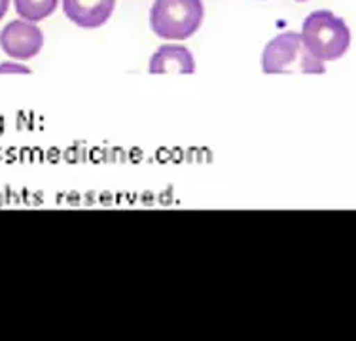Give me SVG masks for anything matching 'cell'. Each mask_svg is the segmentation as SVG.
I'll return each mask as SVG.
<instances>
[{
	"instance_id": "1",
	"label": "cell",
	"mask_w": 356,
	"mask_h": 341,
	"mask_svg": "<svg viewBox=\"0 0 356 341\" xmlns=\"http://www.w3.org/2000/svg\"><path fill=\"white\" fill-rule=\"evenodd\" d=\"M264 74H324L326 63L316 59L303 44L302 34L294 31L277 34L267 42L260 59Z\"/></svg>"
},
{
	"instance_id": "2",
	"label": "cell",
	"mask_w": 356,
	"mask_h": 341,
	"mask_svg": "<svg viewBox=\"0 0 356 341\" xmlns=\"http://www.w3.org/2000/svg\"><path fill=\"white\" fill-rule=\"evenodd\" d=\"M302 40L311 54L322 63L337 61L350 46L347 21L330 10H316L303 19Z\"/></svg>"
},
{
	"instance_id": "3",
	"label": "cell",
	"mask_w": 356,
	"mask_h": 341,
	"mask_svg": "<svg viewBox=\"0 0 356 341\" xmlns=\"http://www.w3.org/2000/svg\"><path fill=\"white\" fill-rule=\"evenodd\" d=\"M203 17V0H154L150 27L163 40L180 42L197 33Z\"/></svg>"
},
{
	"instance_id": "4",
	"label": "cell",
	"mask_w": 356,
	"mask_h": 341,
	"mask_svg": "<svg viewBox=\"0 0 356 341\" xmlns=\"http://www.w3.org/2000/svg\"><path fill=\"white\" fill-rule=\"evenodd\" d=\"M44 46V33L35 21H10L0 31V48L14 61H29L40 54Z\"/></svg>"
},
{
	"instance_id": "5",
	"label": "cell",
	"mask_w": 356,
	"mask_h": 341,
	"mask_svg": "<svg viewBox=\"0 0 356 341\" xmlns=\"http://www.w3.org/2000/svg\"><path fill=\"white\" fill-rule=\"evenodd\" d=\"M116 8V0H63V12L82 29L103 27Z\"/></svg>"
},
{
	"instance_id": "6",
	"label": "cell",
	"mask_w": 356,
	"mask_h": 341,
	"mask_svg": "<svg viewBox=\"0 0 356 341\" xmlns=\"http://www.w3.org/2000/svg\"><path fill=\"white\" fill-rule=\"evenodd\" d=\"M150 74H193L195 59L190 49L182 44H163L159 46L148 63Z\"/></svg>"
},
{
	"instance_id": "7",
	"label": "cell",
	"mask_w": 356,
	"mask_h": 341,
	"mask_svg": "<svg viewBox=\"0 0 356 341\" xmlns=\"http://www.w3.org/2000/svg\"><path fill=\"white\" fill-rule=\"evenodd\" d=\"M15 12L21 15V19L42 21L49 17L57 10L59 0H14Z\"/></svg>"
},
{
	"instance_id": "8",
	"label": "cell",
	"mask_w": 356,
	"mask_h": 341,
	"mask_svg": "<svg viewBox=\"0 0 356 341\" xmlns=\"http://www.w3.org/2000/svg\"><path fill=\"white\" fill-rule=\"evenodd\" d=\"M33 70L23 61H4L0 63V74H31Z\"/></svg>"
},
{
	"instance_id": "9",
	"label": "cell",
	"mask_w": 356,
	"mask_h": 341,
	"mask_svg": "<svg viewBox=\"0 0 356 341\" xmlns=\"http://www.w3.org/2000/svg\"><path fill=\"white\" fill-rule=\"evenodd\" d=\"M8 8H10V0H0V21L6 15Z\"/></svg>"
},
{
	"instance_id": "10",
	"label": "cell",
	"mask_w": 356,
	"mask_h": 341,
	"mask_svg": "<svg viewBox=\"0 0 356 341\" xmlns=\"http://www.w3.org/2000/svg\"><path fill=\"white\" fill-rule=\"evenodd\" d=\"M300 2H305V0H300Z\"/></svg>"
}]
</instances>
